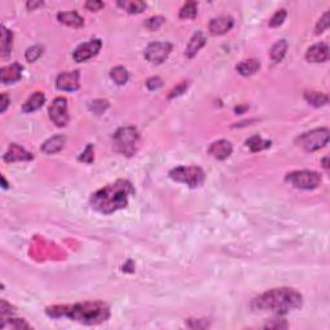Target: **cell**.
I'll return each instance as SVG.
<instances>
[{
  "instance_id": "6da1fadb",
  "label": "cell",
  "mask_w": 330,
  "mask_h": 330,
  "mask_svg": "<svg viewBox=\"0 0 330 330\" xmlns=\"http://www.w3.org/2000/svg\"><path fill=\"white\" fill-rule=\"evenodd\" d=\"M50 318H68L74 321L86 325H97L110 318V308L106 303L94 302L75 303L72 306H53L46 308Z\"/></svg>"
},
{
  "instance_id": "7a4b0ae2",
  "label": "cell",
  "mask_w": 330,
  "mask_h": 330,
  "mask_svg": "<svg viewBox=\"0 0 330 330\" xmlns=\"http://www.w3.org/2000/svg\"><path fill=\"white\" fill-rule=\"evenodd\" d=\"M302 306V296L292 288H278L254 298L252 307L275 315H286Z\"/></svg>"
},
{
  "instance_id": "3957f363",
  "label": "cell",
  "mask_w": 330,
  "mask_h": 330,
  "mask_svg": "<svg viewBox=\"0 0 330 330\" xmlns=\"http://www.w3.org/2000/svg\"><path fill=\"white\" fill-rule=\"evenodd\" d=\"M134 194L130 182L126 180H118L104 188L98 190L90 198V205L94 210L102 214H112L116 210L126 208L128 205L129 196Z\"/></svg>"
},
{
  "instance_id": "277c9868",
  "label": "cell",
  "mask_w": 330,
  "mask_h": 330,
  "mask_svg": "<svg viewBox=\"0 0 330 330\" xmlns=\"http://www.w3.org/2000/svg\"><path fill=\"white\" fill-rule=\"evenodd\" d=\"M140 144V133L134 126H122L114 134V146L118 152L133 156Z\"/></svg>"
},
{
  "instance_id": "5b68a950",
  "label": "cell",
  "mask_w": 330,
  "mask_h": 330,
  "mask_svg": "<svg viewBox=\"0 0 330 330\" xmlns=\"http://www.w3.org/2000/svg\"><path fill=\"white\" fill-rule=\"evenodd\" d=\"M169 177L172 180L186 184L188 187H199L204 184L205 173L199 166H177L170 170Z\"/></svg>"
},
{
  "instance_id": "8992f818",
  "label": "cell",
  "mask_w": 330,
  "mask_h": 330,
  "mask_svg": "<svg viewBox=\"0 0 330 330\" xmlns=\"http://www.w3.org/2000/svg\"><path fill=\"white\" fill-rule=\"evenodd\" d=\"M329 142V130L326 128L314 129L296 138V144L306 151H316Z\"/></svg>"
},
{
  "instance_id": "52a82bcc",
  "label": "cell",
  "mask_w": 330,
  "mask_h": 330,
  "mask_svg": "<svg viewBox=\"0 0 330 330\" xmlns=\"http://www.w3.org/2000/svg\"><path fill=\"white\" fill-rule=\"evenodd\" d=\"M286 180L296 188L314 190L321 184V176L314 170H296L286 176Z\"/></svg>"
},
{
  "instance_id": "ba28073f",
  "label": "cell",
  "mask_w": 330,
  "mask_h": 330,
  "mask_svg": "<svg viewBox=\"0 0 330 330\" xmlns=\"http://www.w3.org/2000/svg\"><path fill=\"white\" fill-rule=\"evenodd\" d=\"M172 52V44L166 42H156V43L148 44L144 50V57L151 64H160L168 58Z\"/></svg>"
},
{
  "instance_id": "9c48e42d",
  "label": "cell",
  "mask_w": 330,
  "mask_h": 330,
  "mask_svg": "<svg viewBox=\"0 0 330 330\" xmlns=\"http://www.w3.org/2000/svg\"><path fill=\"white\" fill-rule=\"evenodd\" d=\"M49 118L57 126H66L68 122V101L66 98H56L53 104L49 107Z\"/></svg>"
},
{
  "instance_id": "30bf717a",
  "label": "cell",
  "mask_w": 330,
  "mask_h": 330,
  "mask_svg": "<svg viewBox=\"0 0 330 330\" xmlns=\"http://www.w3.org/2000/svg\"><path fill=\"white\" fill-rule=\"evenodd\" d=\"M102 46V42L100 39L89 40L88 43L80 44L75 50H74V60L76 62H86V60H90L94 57Z\"/></svg>"
},
{
  "instance_id": "8fae6325",
  "label": "cell",
  "mask_w": 330,
  "mask_h": 330,
  "mask_svg": "<svg viewBox=\"0 0 330 330\" xmlns=\"http://www.w3.org/2000/svg\"><path fill=\"white\" fill-rule=\"evenodd\" d=\"M79 71H68V72H62L57 78L56 86L60 90L64 92H75L79 89Z\"/></svg>"
},
{
  "instance_id": "7c38bea8",
  "label": "cell",
  "mask_w": 330,
  "mask_h": 330,
  "mask_svg": "<svg viewBox=\"0 0 330 330\" xmlns=\"http://www.w3.org/2000/svg\"><path fill=\"white\" fill-rule=\"evenodd\" d=\"M328 58H329V46L325 43L312 46L306 53V60L312 64H321L328 61Z\"/></svg>"
},
{
  "instance_id": "4fadbf2b",
  "label": "cell",
  "mask_w": 330,
  "mask_h": 330,
  "mask_svg": "<svg viewBox=\"0 0 330 330\" xmlns=\"http://www.w3.org/2000/svg\"><path fill=\"white\" fill-rule=\"evenodd\" d=\"M209 155H212L214 159L224 160L232 154V144L226 140H220L217 142H213L208 150Z\"/></svg>"
},
{
  "instance_id": "5bb4252c",
  "label": "cell",
  "mask_w": 330,
  "mask_h": 330,
  "mask_svg": "<svg viewBox=\"0 0 330 330\" xmlns=\"http://www.w3.org/2000/svg\"><path fill=\"white\" fill-rule=\"evenodd\" d=\"M234 26V20L227 16H222L218 18H213L209 22V32L212 35L226 34Z\"/></svg>"
},
{
  "instance_id": "9a60e30c",
  "label": "cell",
  "mask_w": 330,
  "mask_h": 330,
  "mask_svg": "<svg viewBox=\"0 0 330 330\" xmlns=\"http://www.w3.org/2000/svg\"><path fill=\"white\" fill-rule=\"evenodd\" d=\"M22 68L20 64H12L10 66H4L0 70V80L3 84H10V82H18L22 76Z\"/></svg>"
},
{
  "instance_id": "2e32d148",
  "label": "cell",
  "mask_w": 330,
  "mask_h": 330,
  "mask_svg": "<svg viewBox=\"0 0 330 330\" xmlns=\"http://www.w3.org/2000/svg\"><path fill=\"white\" fill-rule=\"evenodd\" d=\"M32 160V154L28 152V151L22 148L18 144H10V150L6 151L4 155V162H28Z\"/></svg>"
},
{
  "instance_id": "e0dca14e",
  "label": "cell",
  "mask_w": 330,
  "mask_h": 330,
  "mask_svg": "<svg viewBox=\"0 0 330 330\" xmlns=\"http://www.w3.org/2000/svg\"><path fill=\"white\" fill-rule=\"evenodd\" d=\"M205 43H206V38H205V35L202 34V31H196L195 34H194V36L191 38V40H190L188 46H187L186 48V52H184L186 57L192 58L194 56H196V53L199 52L200 49L205 46Z\"/></svg>"
},
{
  "instance_id": "ac0fdd59",
  "label": "cell",
  "mask_w": 330,
  "mask_h": 330,
  "mask_svg": "<svg viewBox=\"0 0 330 330\" xmlns=\"http://www.w3.org/2000/svg\"><path fill=\"white\" fill-rule=\"evenodd\" d=\"M64 142H66V138L64 136H54V137L49 138L48 141H46L42 146V151L44 154H56L61 151L64 146Z\"/></svg>"
},
{
  "instance_id": "d6986e66",
  "label": "cell",
  "mask_w": 330,
  "mask_h": 330,
  "mask_svg": "<svg viewBox=\"0 0 330 330\" xmlns=\"http://www.w3.org/2000/svg\"><path fill=\"white\" fill-rule=\"evenodd\" d=\"M44 102H46V96L42 92H35L28 101L24 102L22 110H24V112H34V111L39 110L40 107L43 106Z\"/></svg>"
},
{
  "instance_id": "ffe728a7",
  "label": "cell",
  "mask_w": 330,
  "mask_h": 330,
  "mask_svg": "<svg viewBox=\"0 0 330 330\" xmlns=\"http://www.w3.org/2000/svg\"><path fill=\"white\" fill-rule=\"evenodd\" d=\"M260 68V60H246L242 61L236 66V70L238 74H242V76H250L253 74L257 72Z\"/></svg>"
},
{
  "instance_id": "44dd1931",
  "label": "cell",
  "mask_w": 330,
  "mask_h": 330,
  "mask_svg": "<svg viewBox=\"0 0 330 330\" xmlns=\"http://www.w3.org/2000/svg\"><path fill=\"white\" fill-rule=\"evenodd\" d=\"M57 18H58L61 24H68V26H71V28H82V24H84V20L76 12L58 13Z\"/></svg>"
},
{
  "instance_id": "7402d4cb",
  "label": "cell",
  "mask_w": 330,
  "mask_h": 330,
  "mask_svg": "<svg viewBox=\"0 0 330 330\" xmlns=\"http://www.w3.org/2000/svg\"><path fill=\"white\" fill-rule=\"evenodd\" d=\"M118 6L120 8H122L124 10H126L128 13H141L144 12V8H146V3L144 2H140V0H124V2H118Z\"/></svg>"
},
{
  "instance_id": "603a6c76",
  "label": "cell",
  "mask_w": 330,
  "mask_h": 330,
  "mask_svg": "<svg viewBox=\"0 0 330 330\" xmlns=\"http://www.w3.org/2000/svg\"><path fill=\"white\" fill-rule=\"evenodd\" d=\"M13 35L6 26H2V56L6 58L12 52Z\"/></svg>"
},
{
  "instance_id": "cb8c5ba5",
  "label": "cell",
  "mask_w": 330,
  "mask_h": 330,
  "mask_svg": "<svg viewBox=\"0 0 330 330\" xmlns=\"http://www.w3.org/2000/svg\"><path fill=\"white\" fill-rule=\"evenodd\" d=\"M304 98H306V101L310 102L312 106L320 107V106H325V104L329 102V97L324 93H318V92H306L304 93Z\"/></svg>"
},
{
  "instance_id": "d4e9b609",
  "label": "cell",
  "mask_w": 330,
  "mask_h": 330,
  "mask_svg": "<svg viewBox=\"0 0 330 330\" xmlns=\"http://www.w3.org/2000/svg\"><path fill=\"white\" fill-rule=\"evenodd\" d=\"M288 50V43L285 40H280L271 48V58L274 62H280L284 58Z\"/></svg>"
},
{
  "instance_id": "484cf974",
  "label": "cell",
  "mask_w": 330,
  "mask_h": 330,
  "mask_svg": "<svg viewBox=\"0 0 330 330\" xmlns=\"http://www.w3.org/2000/svg\"><path fill=\"white\" fill-rule=\"evenodd\" d=\"M110 76L114 82L119 84V86H122V84H126L129 79V74L126 71V68H122V66H116V68H114L110 72Z\"/></svg>"
},
{
  "instance_id": "4316f807",
  "label": "cell",
  "mask_w": 330,
  "mask_h": 330,
  "mask_svg": "<svg viewBox=\"0 0 330 330\" xmlns=\"http://www.w3.org/2000/svg\"><path fill=\"white\" fill-rule=\"evenodd\" d=\"M246 146L250 148V151H253V152H256V151H260V150H264V148H267V147H270V144H271V142L270 141H264V140H262V138L260 137V136H253L252 138H249L246 142Z\"/></svg>"
},
{
  "instance_id": "83f0119b",
  "label": "cell",
  "mask_w": 330,
  "mask_h": 330,
  "mask_svg": "<svg viewBox=\"0 0 330 330\" xmlns=\"http://www.w3.org/2000/svg\"><path fill=\"white\" fill-rule=\"evenodd\" d=\"M198 14V3L195 2H187L180 12V18H195Z\"/></svg>"
},
{
  "instance_id": "f1b7e54d",
  "label": "cell",
  "mask_w": 330,
  "mask_h": 330,
  "mask_svg": "<svg viewBox=\"0 0 330 330\" xmlns=\"http://www.w3.org/2000/svg\"><path fill=\"white\" fill-rule=\"evenodd\" d=\"M42 54H43V46H34L28 49V52H26V60H28V62H35Z\"/></svg>"
},
{
  "instance_id": "f546056e",
  "label": "cell",
  "mask_w": 330,
  "mask_h": 330,
  "mask_svg": "<svg viewBox=\"0 0 330 330\" xmlns=\"http://www.w3.org/2000/svg\"><path fill=\"white\" fill-rule=\"evenodd\" d=\"M164 17L162 16H155V17H151L146 21V28L150 31H156L162 28V24H164Z\"/></svg>"
},
{
  "instance_id": "4dcf8cb0",
  "label": "cell",
  "mask_w": 330,
  "mask_h": 330,
  "mask_svg": "<svg viewBox=\"0 0 330 330\" xmlns=\"http://www.w3.org/2000/svg\"><path fill=\"white\" fill-rule=\"evenodd\" d=\"M285 18H286V10H278L275 14L272 16L271 21H270V26H271V28H278V26H280V24L285 21Z\"/></svg>"
},
{
  "instance_id": "1f68e13d",
  "label": "cell",
  "mask_w": 330,
  "mask_h": 330,
  "mask_svg": "<svg viewBox=\"0 0 330 330\" xmlns=\"http://www.w3.org/2000/svg\"><path fill=\"white\" fill-rule=\"evenodd\" d=\"M107 107H108V102L107 101H104V100H96V101H93L92 104H90L89 108L94 114L100 115V114H102L106 110Z\"/></svg>"
},
{
  "instance_id": "d6a6232c",
  "label": "cell",
  "mask_w": 330,
  "mask_h": 330,
  "mask_svg": "<svg viewBox=\"0 0 330 330\" xmlns=\"http://www.w3.org/2000/svg\"><path fill=\"white\" fill-rule=\"evenodd\" d=\"M328 28H329V12L325 13V14L322 16V18L316 24V34H322Z\"/></svg>"
},
{
  "instance_id": "836d02e7",
  "label": "cell",
  "mask_w": 330,
  "mask_h": 330,
  "mask_svg": "<svg viewBox=\"0 0 330 330\" xmlns=\"http://www.w3.org/2000/svg\"><path fill=\"white\" fill-rule=\"evenodd\" d=\"M2 321H10V326L13 328V329H28L30 328V325L28 322H24V320H21V318H10V320L3 318Z\"/></svg>"
},
{
  "instance_id": "e575fe53",
  "label": "cell",
  "mask_w": 330,
  "mask_h": 330,
  "mask_svg": "<svg viewBox=\"0 0 330 330\" xmlns=\"http://www.w3.org/2000/svg\"><path fill=\"white\" fill-rule=\"evenodd\" d=\"M187 88H188V82H182L180 84H178V86H176L173 90H172L170 94H169V98H174V97H178V96H180V94H184V93L187 90Z\"/></svg>"
},
{
  "instance_id": "d590c367",
  "label": "cell",
  "mask_w": 330,
  "mask_h": 330,
  "mask_svg": "<svg viewBox=\"0 0 330 330\" xmlns=\"http://www.w3.org/2000/svg\"><path fill=\"white\" fill-rule=\"evenodd\" d=\"M146 86H147V88L150 89V90H156V89H159L160 86H162V79L158 76L150 78V79L147 80Z\"/></svg>"
},
{
  "instance_id": "8d00e7d4",
  "label": "cell",
  "mask_w": 330,
  "mask_h": 330,
  "mask_svg": "<svg viewBox=\"0 0 330 330\" xmlns=\"http://www.w3.org/2000/svg\"><path fill=\"white\" fill-rule=\"evenodd\" d=\"M80 160L84 162H93V147L92 144H88V147L86 148V151L82 154L80 156Z\"/></svg>"
},
{
  "instance_id": "74e56055",
  "label": "cell",
  "mask_w": 330,
  "mask_h": 330,
  "mask_svg": "<svg viewBox=\"0 0 330 330\" xmlns=\"http://www.w3.org/2000/svg\"><path fill=\"white\" fill-rule=\"evenodd\" d=\"M86 8L88 10H100L101 8H104V3H102V2H96V0H93V2H86Z\"/></svg>"
},
{
  "instance_id": "f35d334b",
  "label": "cell",
  "mask_w": 330,
  "mask_h": 330,
  "mask_svg": "<svg viewBox=\"0 0 330 330\" xmlns=\"http://www.w3.org/2000/svg\"><path fill=\"white\" fill-rule=\"evenodd\" d=\"M6 106H8V97H6V94H2V108H0V111L4 112L6 110Z\"/></svg>"
},
{
  "instance_id": "ab89813d",
  "label": "cell",
  "mask_w": 330,
  "mask_h": 330,
  "mask_svg": "<svg viewBox=\"0 0 330 330\" xmlns=\"http://www.w3.org/2000/svg\"><path fill=\"white\" fill-rule=\"evenodd\" d=\"M43 2H28V8L31 10H34L36 6H43Z\"/></svg>"
},
{
  "instance_id": "60d3db41",
  "label": "cell",
  "mask_w": 330,
  "mask_h": 330,
  "mask_svg": "<svg viewBox=\"0 0 330 330\" xmlns=\"http://www.w3.org/2000/svg\"><path fill=\"white\" fill-rule=\"evenodd\" d=\"M322 162H324V168H325V169L329 168V165H328V156H326V158H324V160H322Z\"/></svg>"
}]
</instances>
